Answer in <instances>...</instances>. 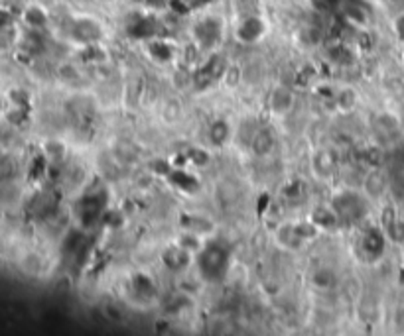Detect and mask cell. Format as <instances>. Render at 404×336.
<instances>
[{"mask_svg":"<svg viewBox=\"0 0 404 336\" xmlns=\"http://www.w3.org/2000/svg\"><path fill=\"white\" fill-rule=\"evenodd\" d=\"M294 105V95L288 91V89H278L272 93V98H270V107L274 112H286L290 110Z\"/></svg>","mask_w":404,"mask_h":336,"instance_id":"7c38bea8","label":"cell"},{"mask_svg":"<svg viewBox=\"0 0 404 336\" xmlns=\"http://www.w3.org/2000/svg\"><path fill=\"white\" fill-rule=\"evenodd\" d=\"M194 34H196L197 44L201 48H213V46H217V42L221 39L223 24H221L219 18L208 16V18L197 22L196 28H194Z\"/></svg>","mask_w":404,"mask_h":336,"instance_id":"3957f363","label":"cell"},{"mask_svg":"<svg viewBox=\"0 0 404 336\" xmlns=\"http://www.w3.org/2000/svg\"><path fill=\"white\" fill-rule=\"evenodd\" d=\"M170 183H174L178 189H182V191H190V193L197 191V185H199L196 177H194L192 173L184 171V169H176V171H171Z\"/></svg>","mask_w":404,"mask_h":336,"instance_id":"8fae6325","label":"cell"},{"mask_svg":"<svg viewBox=\"0 0 404 336\" xmlns=\"http://www.w3.org/2000/svg\"><path fill=\"white\" fill-rule=\"evenodd\" d=\"M71 36L79 44L91 46V44H95L99 37H101V26L95 20H91V18H79L71 26Z\"/></svg>","mask_w":404,"mask_h":336,"instance_id":"277c9868","label":"cell"},{"mask_svg":"<svg viewBox=\"0 0 404 336\" xmlns=\"http://www.w3.org/2000/svg\"><path fill=\"white\" fill-rule=\"evenodd\" d=\"M333 211H335L337 216L343 218V220L355 222V220H359V218H363V216L367 215V204H365V201H363L359 195L347 191L335 197V201H333Z\"/></svg>","mask_w":404,"mask_h":336,"instance_id":"7a4b0ae2","label":"cell"},{"mask_svg":"<svg viewBox=\"0 0 404 336\" xmlns=\"http://www.w3.org/2000/svg\"><path fill=\"white\" fill-rule=\"evenodd\" d=\"M133 289H135L136 295H140V297H150V295H154V283H152V279L146 276H136L135 281H133Z\"/></svg>","mask_w":404,"mask_h":336,"instance_id":"9a60e30c","label":"cell"},{"mask_svg":"<svg viewBox=\"0 0 404 336\" xmlns=\"http://www.w3.org/2000/svg\"><path fill=\"white\" fill-rule=\"evenodd\" d=\"M249 145L253 148V152L258 154V156H267L272 150V145H274V138H272V134L269 130L260 128V130L253 134V138L249 140Z\"/></svg>","mask_w":404,"mask_h":336,"instance_id":"9c48e42d","label":"cell"},{"mask_svg":"<svg viewBox=\"0 0 404 336\" xmlns=\"http://www.w3.org/2000/svg\"><path fill=\"white\" fill-rule=\"evenodd\" d=\"M355 103V96H353V91H343L342 96H339V105L343 108H351Z\"/></svg>","mask_w":404,"mask_h":336,"instance_id":"7402d4cb","label":"cell"},{"mask_svg":"<svg viewBox=\"0 0 404 336\" xmlns=\"http://www.w3.org/2000/svg\"><path fill=\"white\" fill-rule=\"evenodd\" d=\"M264 32H267V24L260 16H246L237 30V36L245 44H253L264 36Z\"/></svg>","mask_w":404,"mask_h":336,"instance_id":"5b68a950","label":"cell"},{"mask_svg":"<svg viewBox=\"0 0 404 336\" xmlns=\"http://www.w3.org/2000/svg\"><path fill=\"white\" fill-rule=\"evenodd\" d=\"M300 191H302V185L300 183H292V185H288V189H284V197L296 199L300 195Z\"/></svg>","mask_w":404,"mask_h":336,"instance_id":"603a6c76","label":"cell"},{"mask_svg":"<svg viewBox=\"0 0 404 336\" xmlns=\"http://www.w3.org/2000/svg\"><path fill=\"white\" fill-rule=\"evenodd\" d=\"M312 220L318 224V227H323V229H333L339 220V216L335 211H330L328 206H318L314 213H312Z\"/></svg>","mask_w":404,"mask_h":336,"instance_id":"4fadbf2b","label":"cell"},{"mask_svg":"<svg viewBox=\"0 0 404 336\" xmlns=\"http://www.w3.org/2000/svg\"><path fill=\"white\" fill-rule=\"evenodd\" d=\"M22 18H24V22L28 28H32V30H44L46 24H48V14L44 12L40 6H28L22 14Z\"/></svg>","mask_w":404,"mask_h":336,"instance_id":"30bf717a","label":"cell"},{"mask_svg":"<svg viewBox=\"0 0 404 336\" xmlns=\"http://www.w3.org/2000/svg\"><path fill=\"white\" fill-rule=\"evenodd\" d=\"M46 156L51 159H60L63 156V145L58 142H49V144H46Z\"/></svg>","mask_w":404,"mask_h":336,"instance_id":"44dd1931","label":"cell"},{"mask_svg":"<svg viewBox=\"0 0 404 336\" xmlns=\"http://www.w3.org/2000/svg\"><path fill=\"white\" fill-rule=\"evenodd\" d=\"M180 246H184L185 250H199V246H201V242L197 238V232H190V234H184L182 238H180Z\"/></svg>","mask_w":404,"mask_h":336,"instance_id":"ffe728a7","label":"cell"},{"mask_svg":"<svg viewBox=\"0 0 404 336\" xmlns=\"http://www.w3.org/2000/svg\"><path fill=\"white\" fill-rule=\"evenodd\" d=\"M296 234L300 236V240H304V238H314L316 234H318V229H316V222L312 220V222H300V224H296L294 227Z\"/></svg>","mask_w":404,"mask_h":336,"instance_id":"d6986e66","label":"cell"},{"mask_svg":"<svg viewBox=\"0 0 404 336\" xmlns=\"http://www.w3.org/2000/svg\"><path fill=\"white\" fill-rule=\"evenodd\" d=\"M396 30H398V36L403 37L404 42V16H401V18L396 20Z\"/></svg>","mask_w":404,"mask_h":336,"instance_id":"cb8c5ba5","label":"cell"},{"mask_svg":"<svg viewBox=\"0 0 404 336\" xmlns=\"http://www.w3.org/2000/svg\"><path fill=\"white\" fill-rule=\"evenodd\" d=\"M158 32V22L148 16H136L128 24V34L133 37H152Z\"/></svg>","mask_w":404,"mask_h":336,"instance_id":"ba28073f","label":"cell"},{"mask_svg":"<svg viewBox=\"0 0 404 336\" xmlns=\"http://www.w3.org/2000/svg\"><path fill=\"white\" fill-rule=\"evenodd\" d=\"M227 264H229V252L221 244H208L197 256L199 272L208 281L221 279L227 269Z\"/></svg>","mask_w":404,"mask_h":336,"instance_id":"6da1fadb","label":"cell"},{"mask_svg":"<svg viewBox=\"0 0 404 336\" xmlns=\"http://www.w3.org/2000/svg\"><path fill=\"white\" fill-rule=\"evenodd\" d=\"M312 281L318 288H331L335 283V276H333V272H330V269H318L314 274V277H312Z\"/></svg>","mask_w":404,"mask_h":336,"instance_id":"ac0fdd59","label":"cell"},{"mask_svg":"<svg viewBox=\"0 0 404 336\" xmlns=\"http://www.w3.org/2000/svg\"><path fill=\"white\" fill-rule=\"evenodd\" d=\"M330 58L331 61H335V63H349V61L353 60V55H351V51L345 48V46H331L330 48Z\"/></svg>","mask_w":404,"mask_h":336,"instance_id":"e0dca14e","label":"cell"},{"mask_svg":"<svg viewBox=\"0 0 404 336\" xmlns=\"http://www.w3.org/2000/svg\"><path fill=\"white\" fill-rule=\"evenodd\" d=\"M359 250H361V254H363L367 260H377L380 254H382V250H385V238H382V234L375 229L367 230V232L361 236Z\"/></svg>","mask_w":404,"mask_h":336,"instance_id":"8992f818","label":"cell"},{"mask_svg":"<svg viewBox=\"0 0 404 336\" xmlns=\"http://www.w3.org/2000/svg\"><path fill=\"white\" fill-rule=\"evenodd\" d=\"M162 260L171 272H180L190 265V250H185L184 246H171L162 254Z\"/></svg>","mask_w":404,"mask_h":336,"instance_id":"52a82bcc","label":"cell"},{"mask_svg":"<svg viewBox=\"0 0 404 336\" xmlns=\"http://www.w3.org/2000/svg\"><path fill=\"white\" fill-rule=\"evenodd\" d=\"M150 53L156 58L158 61H170L171 58V48L168 44H164V42H154L152 46H150Z\"/></svg>","mask_w":404,"mask_h":336,"instance_id":"2e32d148","label":"cell"},{"mask_svg":"<svg viewBox=\"0 0 404 336\" xmlns=\"http://www.w3.org/2000/svg\"><path fill=\"white\" fill-rule=\"evenodd\" d=\"M231 136V128L227 122H213L211 124V130H209V138L213 140V144H225Z\"/></svg>","mask_w":404,"mask_h":336,"instance_id":"5bb4252c","label":"cell"}]
</instances>
